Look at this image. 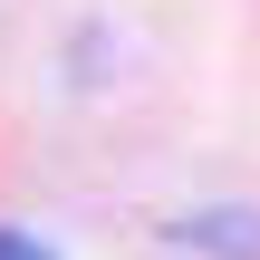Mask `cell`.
<instances>
[{
    "label": "cell",
    "instance_id": "1",
    "mask_svg": "<svg viewBox=\"0 0 260 260\" xmlns=\"http://www.w3.org/2000/svg\"><path fill=\"white\" fill-rule=\"evenodd\" d=\"M0 260H48V251H39L29 232H0Z\"/></svg>",
    "mask_w": 260,
    "mask_h": 260
}]
</instances>
